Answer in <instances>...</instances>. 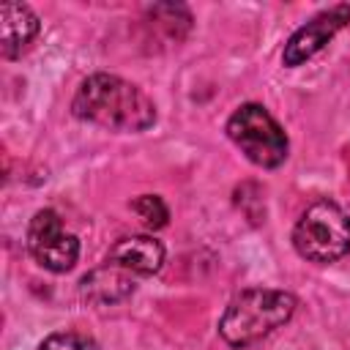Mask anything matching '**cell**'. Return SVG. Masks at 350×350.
Instances as JSON below:
<instances>
[{"label":"cell","instance_id":"cell-7","mask_svg":"<svg viewBox=\"0 0 350 350\" xmlns=\"http://www.w3.org/2000/svg\"><path fill=\"white\" fill-rule=\"evenodd\" d=\"M134 287H137V276L107 260L104 265H98L82 276L79 295L85 304H93V306H112V304H120L123 298H129L134 293Z\"/></svg>","mask_w":350,"mask_h":350},{"label":"cell","instance_id":"cell-10","mask_svg":"<svg viewBox=\"0 0 350 350\" xmlns=\"http://www.w3.org/2000/svg\"><path fill=\"white\" fill-rule=\"evenodd\" d=\"M131 208H134V213H137L150 230L164 227L167 219H170V211H167V205H164V200H161L159 194H142V197H137V200L131 202Z\"/></svg>","mask_w":350,"mask_h":350},{"label":"cell","instance_id":"cell-9","mask_svg":"<svg viewBox=\"0 0 350 350\" xmlns=\"http://www.w3.org/2000/svg\"><path fill=\"white\" fill-rule=\"evenodd\" d=\"M38 33V16L25 3H3L0 5V55L16 57L27 49V44Z\"/></svg>","mask_w":350,"mask_h":350},{"label":"cell","instance_id":"cell-2","mask_svg":"<svg viewBox=\"0 0 350 350\" xmlns=\"http://www.w3.org/2000/svg\"><path fill=\"white\" fill-rule=\"evenodd\" d=\"M295 306L298 301L293 293L273 287H249L227 304L219 320V334L230 347H246L284 325L293 317Z\"/></svg>","mask_w":350,"mask_h":350},{"label":"cell","instance_id":"cell-11","mask_svg":"<svg viewBox=\"0 0 350 350\" xmlns=\"http://www.w3.org/2000/svg\"><path fill=\"white\" fill-rule=\"evenodd\" d=\"M38 350H98V345L79 331H55L38 345Z\"/></svg>","mask_w":350,"mask_h":350},{"label":"cell","instance_id":"cell-4","mask_svg":"<svg viewBox=\"0 0 350 350\" xmlns=\"http://www.w3.org/2000/svg\"><path fill=\"white\" fill-rule=\"evenodd\" d=\"M227 137L252 164L262 170L284 164L290 150L284 129L262 104H241L227 120Z\"/></svg>","mask_w":350,"mask_h":350},{"label":"cell","instance_id":"cell-1","mask_svg":"<svg viewBox=\"0 0 350 350\" xmlns=\"http://www.w3.org/2000/svg\"><path fill=\"white\" fill-rule=\"evenodd\" d=\"M71 109L79 120L109 129L139 134L156 123V104L142 88L118 74H90L74 93Z\"/></svg>","mask_w":350,"mask_h":350},{"label":"cell","instance_id":"cell-8","mask_svg":"<svg viewBox=\"0 0 350 350\" xmlns=\"http://www.w3.org/2000/svg\"><path fill=\"white\" fill-rule=\"evenodd\" d=\"M107 260L131 271L134 276H153L164 265V246L150 235H129L109 249Z\"/></svg>","mask_w":350,"mask_h":350},{"label":"cell","instance_id":"cell-6","mask_svg":"<svg viewBox=\"0 0 350 350\" xmlns=\"http://www.w3.org/2000/svg\"><path fill=\"white\" fill-rule=\"evenodd\" d=\"M350 22V5L347 3H336L325 11H320L317 16H312L306 25H301L290 41L284 44V52H282V63L295 68L301 63H306L309 57H314L345 25Z\"/></svg>","mask_w":350,"mask_h":350},{"label":"cell","instance_id":"cell-5","mask_svg":"<svg viewBox=\"0 0 350 350\" xmlns=\"http://www.w3.org/2000/svg\"><path fill=\"white\" fill-rule=\"evenodd\" d=\"M27 252L41 268L52 273H66L74 268L79 257V241L74 232L63 227L55 211L44 208L27 224Z\"/></svg>","mask_w":350,"mask_h":350},{"label":"cell","instance_id":"cell-3","mask_svg":"<svg viewBox=\"0 0 350 350\" xmlns=\"http://www.w3.org/2000/svg\"><path fill=\"white\" fill-rule=\"evenodd\" d=\"M293 246L309 262H336L350 252V216L331 200L312 202L293 227Z\"/></svg>","mask_w":350,"mask_h":350}]
</instances>
